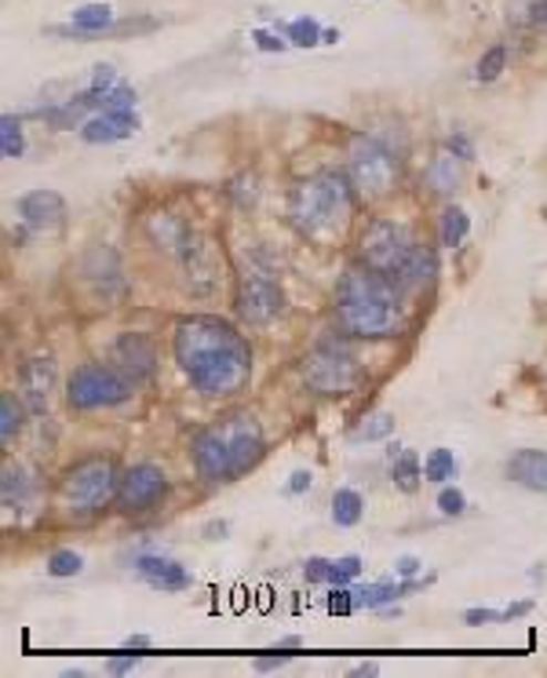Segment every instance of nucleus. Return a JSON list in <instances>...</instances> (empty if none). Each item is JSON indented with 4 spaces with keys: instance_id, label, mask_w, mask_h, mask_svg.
<instances>
[{
    "instance_id": "f257e3e1",
    "label": "nucleus",
    "mask_w": 547,
    "mask_h": 678,
    "mask_svg": "<svg viewBox=\"0 0 547 678\" xmlns=\"http://www.w3.org/2000/svg\"><path fill=\"white\" fill-rule=\"evenodd\" d=\"M172 355L194 391L205 398H234L252 380V347L216 314L183 318L172 332Z\"/></svg>"
},
{
    "instance_id": "f03ea898",
    "label": "nucleus",
    "mask_w": 547,
    "mask_h": 678,
    "mask_svg": "<svg viewBox=\"0 0 547 678\" xmlns=\"http://www.w3.org/2000/svg\"><path fill=\"white\" fill-rule=\"evenodd\" d=\"M336 325L358 339H391L405 329L402 292L380 270L354 263L340 274L332 296Z\"/></svg>"
},
{
    "instance_id": "7ed1b4c3",
    "label": "nucleus",
    "mask_w": 547,
    "mask_h": 678,
    "mask_svg": "<svg viewBox=\"0 0 547 678\" xmlns=\"http://www.w3.org/2000/svg\"><path fill=\"white\" fill-rule=\"evenodd\" d=\"M267 456V434L252 412H227L194 434L190 460L197 479L208 485H230L245 479Z\"/></svg>"
},
{
    "instance_id": "20e7f679",
    "label": "nucleus",
    "mask_w": 547,
    "mask_h": 678,
    "mask_svg": "<svg viewBox=\"0 0 547 678\" xmlns=\"http://www.w3.org/2000/svg\"><path fill=\"white\" fill-rule=\"evenodd\" d=\"M354 183L351 175L318 172L300 179L285 201V216L300 237L314 245H340L354 219Z\"/></svg>"
},
{
    "instance_id": "39448f33",
    "label": "nucleus",
    "mask_w": 547,
    "mask_h": 678,
    "mask_svg": "<svg viewBox=\"0 0 547 678\" xmlns=\"http://www.w3.org/2000/svg\"><path fill=\"white\" fill-rule=\"evenodd\" d=\"M121 474L124 471H117V463L110 456H84L62 471L55 493L62 507L73 514H99L110 507V500H117Z\"/></svg>"
},
{
    "instance_id": "423d86ee",
    "label": "nucleus",
    "mask_w": 547,
    "mask_h": 678,
    "mask_svg": "<svg viewBox=\"0 0 547 678\" xmlns=\"http://www.w3.org/2000/svg\"><path fill=\"white\" fill-rule=\"evenodd\" d=\"M132 394H135L132 376L121 372L117 366H106V361H84L66 380V405L73 412L114 409V405H124Z\"/></svg>"
},
{
    "instance_id": "0eeeda50",
    "label": "nucleus",
    "mask_w": 547,
    "mask_h": 678,
    "mask_svg": "<svg viewBox=\"0 0 547 678\" xmlns=\"http://www.w3.org/2000/svg\"><path fill=\"white\" fill-rule=\"evenodd\" d=\"M416 248H420V242L405 223L372 219V223H365L362 242H358V256H362L365 267L380 270L383 278H391V285H394V278L405 270V263L413 259Z\"/></svg>"
},
{
    "instance_id": "6e6552de",
    "label": "nucleus",
    "mask_w": 547,
    "mask_h": 678,
    "mask_svg": "<svg viewBox=\"0 0 547 678\" xmlns=\"http://www.w3.org/2000/svg\"><path fill=\"white\" fill-rule=\"evenodd\" d=\"M300 376L314 394L343 398V394L358 391V383H362V366H358V358L347 355V350L332 347V343H318L314 350L303 355Z\"/></svg>"
},
{
    "instance_id": "1a4fd4ad",
    "label": "nucleus",
    "mask_w": 547,
    "mask_h": 678,
    "mask_svg": "<svg viewBox=\"0 0 547 678\" xmlns=\"http://www.w3.org/2000/svg\"><path fill=\"white\" fill-rule=\"evenodd\" d=\"M347 175H351L354 191L362 194L365 201H380L394 194L398 186V157L391 154L388 146L369 140V135H358L351 154H347Z\"/></svg>"
},
{
    "instance_id": "9d476101",
    "label": "nucleus",
    "mask_w": 547,
    "mask_h": 678,
    "mask_svg": "<svg viewBox=\"0 0 547 678\" xmlns=\"http://www.w3.org/2000/svg\"><path fill=\"white\" fill-rule=\"evenodd\" d=\"M238 318L248 325H270L285 314V292L270 270L248 267L238 278V296H234Z\"/></svg>"
},
{
    "instance_id": "9b49d317",
    "label": "nucleus",
    "mask_w": 547,
    "mask_h": 678,
    "mask_svg": "<svg viewBox=\"0 0 547 678\" xmlns=\"http://www.w3.org/2000/svg\"><path fill=\"white\" fill-rule=\"evenodd\" d=\"M168 496V474L157 463H135L121 474L117 511L121 514H151Z\"/></svg>"
},
{
    "instance_id": "f8f14e48",
    "label": "nucleus",
    "mask_w": 547,
    "mask_h": 678,
    "mask_svg": "<svg viewBox=\"0 0 547 678\" xmlns=\"http://www.w3.org/2000/svg\"><path fill=\"white\" fill-rule=\"evenodd\" d=\"M183 274H186V288H190L194 296H213L219 281H223V263H219V253H216V242H208V237H197L183 248Z\"/></svg>"
},
{
    "instance_id": "ddd939ff",
    "label": "nucleus",
    "mask_w": 547,
    "mask_h": 678,
    "mask_svg": "<svg viewBox=\"0 0 547 678\" xmlns=\"http://www.w3.org/2000/svg\"><path fill=\"white\" fill-rule=\"evenodd\" d=\"M19 219L37 234H55L66 223V201L55 191H30L16 201Z\"/></svg>"
},
{
    "instance_id": "4468645a",
    "label": "nucleus",
    "mask_w": 547,
    "mask_h": 678,
    "mask_svg": "<svg viewBox=\"0 0 547 678\" xmlns=\"http://www.w3.org/2000/svg\"><path fill=\"white\" fill-rule=\"evenodd\" d=\"M114 366L121 372H128L135 383L140 380H151L157 372V347L151 336L143 332H121L114 339Z\"/></svg>"
},
{
    "instance_id": "2eb2a0df",
    "label": "nucleus",
    "mask_w": 547,
    "mask_h": 678,
    "mask_svg": "<svg viewBox=\"0 0 547 678\" xmlns=\"http://www.w3.org/2000/svg\"><path fill=\"white\" fill-rule=\"evenodd\" d=\"M55 391V361L48 355H37L19 366V398L27 401L30 412H44Z\"/></svg>"
},
{
    "instance_id": "dca6fc26",
    "label": "nucleus",
    "mask_w": 547,
    "mask_h": 678,
    "mask_svg": "<svg viewBox=\"0 0 547 678\" xmlns=\"http://www.w3.org/2000/svg\"><path fill=\"white\" fill-rule=\"evenodd\" d=\"M140 132V117L132 110H99L95 117H89L81 124V140L84 143H121L132 140Z\"/></svg>"
},
{
    "instance_id": "f3484780",
    "label": "nucleus",
    "mask_w": 547,
    "mask_h": 678,
    "mask_svg": "<svg viewBox=\"0 0 547 678\" xmlns=\"http://www.w3.org/2000/svg\"><path fill=\"white\" fill-rule=\"evenodd\" d=\"M135 573H140L151 587H157V592H168V595L186 592V587L194 584V576L186 573L176 558H165V555H140V558H135Z\"/></svg>"
},
{
    "instance_id": "a211bd4d",
    "label": "nucleus",
    "mask_w": 547,
    "mask_h": 678,
    "mask_svg": "<svg viewBox=\"0 0 547 678\" xmlns=\"http://www.w3.org/2000/svg\"><path fill=\"white\" fill-rule=\"evenodd\" d=\"M146 237H151V245L165 248V253L183 256V248L194 242V230L183 216H172V212H154V216H146Z\"/></svg>"
},
{
    "instance_id": "6ab92c4d",
    "label": "nucleus",
    "mask_w": 547,
    "mask_h": 678,
    "mask_svg": "<svg viewBox=\"0 0 547 678\" xmlns=\"http://www.w3.org/2000/svg\"><path fill=\"white\" fill-rule=\"evenodd\" d=\"M504 471L515 485L547 496V452L544 449H518L515 456L507 460Z\"/></svg>"
},
{
    "instance_id": "aec40b11",
    "label": "nucleus",
    "mask_w": 547,
    "mask_h": 678,
    "mask_svg": "<svg viewBox=\"0 0 547 678\" xmlns=\"http://www.w3.org/2000/svg\"><path fill=\"white\" fill-rule=\"evenodd\" d=\"M37 496V479L27 471L19 468V463H8L4 468V479H0V500H4V511H16L22 514Z\"/></svg>"
},
{
    "instance_id": "412c9836",
    "label": "nucleus",
    "mask_w": 547,
    "mask_h": 678,
    "mask_svg": "<svg viewBox=\"0 0 547 678\" xmlns=\"http://www.w3.org/2000/svg\"><path fill=\"white\" fill-rule=\"evenodd\" d=\"M434 278H438V256H434V248L420 245L413 259L405 263V270L394 278V288L398 292H420V288L431 285Z\"/></svg>"
},
{
    "instance_id": "4be33fe9",
    "label": "nucleus",
    "mask_w": 547,
    "mask_h": 678,
    "mask_svg": "<svg viewBox=\"0 0 547 678\" xmlns=\"http://www.w3.org/2000/svg\"><path fill=\"white\" fill-rule=\"evenodd\" d=\"M424 179H427V186H431V194L453 197L456 186H460V179H464V161L445 150V154H438V157H434L431 165H427Z\"/></svg>"
},
{
    "instance_id": "5701e85b",
    "label": "nucleus",
    "mask_w": 547,
    "mask_h": 678,
    "mask_svg": "<svg viewBox=\"0 0 547 678\" xmlns=\"http://www.w3.org/2000/svg\"><path fill=\"white\" fill-rule=\"evenodd\" d=\"M391 479L398 489H405V493H416L420 489V479H424V463L413 449H402L394 445L391 449Z\"/></svg>"
},
{
    "instance_id": "b1692460",
    "label": "nucleus",
    "mask_w": 547,
    "mask_h": 678,
    "mask_svg": "<svg viewBox=\"0 0 547 678\" xmlns=\"http://www.w3.org/2000/svg\"><path fill=\"white\" fill-rule=\"evenodd\" d=\"M365 518V500L358 489H336L332 493V522L340 530H354L358 522Z\"/></svg>"
},
{
    "instance_id": "393cba45",
    "label": "nucleus",
    "mask_w": 547,
    "mask_h": 678,
    "mask_svg": "<svg viewBox=\"0 0 547 678\" xmlns=\"http://www.w3.org/2000/svg\"><path fill=\"white\" fill-rule=\"evenodd\" d=\"M27 401L16 398L11 391L0 394V442L4 445H16V438L22 434V427H27Z\"/></svg>"
},
{
    "instance_id": "a878e982",
    "label": "nucleus",
    "mask_w": 547,
    "mask_h": 678,
    "mask_svg": "<svg viewBox=\"0 0 547 678\" xmlns=\"http://www.w3.org/2000/svg\"><path fill=\"white\" fill-rule=\"evenodd\" d=\"M467 234H471V216L464 208H456L450 205L442 212V226H438V237H442V245L445 248H460L467 242Z\"/></svg>"
},
{
    "instance_id": "bb28decb",
    "label": "nucleus",
    "mask_w": 547,
    "mask_h": 678,
    "mask_svg": "<svg viewBox=\"0 0 547 678\" xmlns=\"http://www.w3.org/2000/svg\"><path fill=\"white\" fill-rule=\"evenodd\" d=\"M460 463L450 449H431L424 456V482H434V485H445L450 479H456Z\"/></svg>"
},
{
    "instance_id": "cd10ccee",
    "label": "nucleus",
    "mask_w": 547,
    "mask_h": 678,
    "mask_svg": "<svg viewBox=\"0 0 547 678\" xmlns=\"http://www.w3.org/2000/svg\"><path fill=\"white\" fill-rule=\"evenodd\" d=\"M22 150H27V140H22V121L4 113V117H0V154H4L8 161H16V157H22Z\"/></svg>"
},
{
    "instance_id": "c85d7f7f",
    "label": "nucleus",
    "mask_w": 547,
    "mask_h": 678,
    "mask_svg": "<svg viewBox=\"0 0 547 678\" xmlns=\"http://www.w3.org/2000/svg\"><path fill=\"white\" fill-rule=\"evenodd\" d=\"M48 576H55V581H66V576H78L84 569V558L78 555V551L62 547V551H52V558H48Z\"/></svg>"
},
{
    "instance_id": "c756f323",
    "label": "nucleus",
    "mask_w": 547,
    "mask_h": 678,
    "mask_svg": "<svg viewBox=\"0 0 547 678\" xmlns=\"http://www.w3.org/2000/svg\"><path fill=\"white\" fill-rule=\"evenodd\" d=\"M362 576V558L358 555H343L329 562V587H343Z\"/></svg>"
},
{
    "instance_id": "7c9ffc66",
    "label": "nucleus",
    "mask_w": 547,
    "mask_h": 678,
    "mask_svg": "<svg viewBox=\"0 0 547 678\" xmlns=\"http://www.w3.org/2000/svg\"><path fill=\"white\" fill-rule=\"evenodd\" d=\"M504 66H507V48H504V44H496V48H489V52L478 59V70H475V78L489 84V81H496V78H500V73H504Z\"/></svg>"
},
{
    "instance_id": "2f4dec72",
    "label": "nucleus",
    "mask_w": 547,
    "mask_h": 678,
    "mask_svg": "<svg viewBox=\"0 0 547 678\" xmlns=\"http://www.w3.org/2000/svg\"><path fill=\"white\" fill-rule=\"evenodd\" d=\"M394 431V417L391 412H376V417H369L362 423V431H358L354 438L358 442H380V438H388Z\"/></svg>"
},
{
    "instance_id": "473e14b6",
    "label": "nucleus",
    "mask_w": 547,
    "mask_h": 678,
    "mask_svg": "<svg viewBox=\"0 0 547 678\" xmlns=\"http://www.w3.org/2000/svg\"><path fill=\"white\" fill-rule=\"evenodd\" d=\"M321 27L314 19H296L292 27H289V41L296 44V48H314V44H321Z\"/></svg>"
},
{
    "instance_id": "72a5a7b5",
    "label": "nucleus",
    "mask_w": 547,
    "mask_h": 678,
    "mask_svg": "<svg viewBox=\"0 0 547 678\" xmlns=\"http://www.w3.org/2000/svg\"><path fill=\"white\" fill-rule=\"evenodd\" d=\"M438 511L450 514V518H460V514L467 511V496L460 493L456 485L453 489H442V493H438Z\"/></svg>"
},
{
    "instance_id": "f704fd0d",
    "label": "nucleus",
    "mask_w": 547,
    "mask_h": 678,
    "mask_svg": "<svg viewBox=\"0 0 547 678\" xmlns=\"http://www.w3.org/2000/svg\"><path fill=\"white\" fill-rule=\"evenodd\" d=\"M329 609H332V613H340V617H347V613H354V609H358V598H354V592H347V584H343V587H332V595H329Z\"/></svg>"
},
{
    "instance_id": "c9c22d12",
    "label": "nucleus",
    "mask_w": 547,
    "mask_h": 678,
    "mask_svg": "<svg viewBox=\"0 0 547 678\" xmlns=\"http://www.w3.org/2000/svg\"><path fill=\"white\" fill-rule=\"evenodd\" d=\"M504 609H467L464 613V624L471 627H482V624H504Z\"/></svg>"
},
{
    "instance_id": "e433bc0d",
    "label": "nucleus",
    "mask_w": 547,
    "mask_h": 678,
    "mask_svg": "<svg viewBox=\"0 0 547 678\" xmlns=\"http://www.w3.org/2000/svg\"><path fill=\"white\" fill-rule=\"evenodd\" d=\"M303 576L307 584H329V558H307Z\"/></svg>"
},
{
    "instance_id": "4c0bfd02",
    "label": "nucleus",
    "mask_w": 547,
    "mask_h": 678,
    "mask_svg": "<svg viewBox=\"0 0 547 678\" xmlns=\"http://www.w3.org/2000/svg\"><path fill=\"white\" fill-rule=\"evenodd\" d=\"M445 150H450V154H456L460 161H471V157H475V143H471L467 135H460V132L450 135V143H445Z\"/></svg>"
},
{
    "instance_id": "58836bf2",
    "label": "nucleus",
    "mask_w": 547,
    "mask_h": 678,
    "mask_svg": "<svg viewBox=\"0 0 547 678\" xmlns=\"http://www.w3.org/2000/svg\"><path fill=\"white\" fill-rule=\"evenodd\" d=\"M310 485H314V474H310V471H296L292 482L285 485V493H289V496H300V493H307Z\"/></svg>"
},
{
    "instance_id": "ea45409f",
    "label": "nucleus",
    "mask_w": 547,
    "mask_h": 678,
    "mask_svg": "<svg viewBox=\"0 0 547 678\" xmlns=\"http://www.w3.org/2000/svg\"><path fill=\"white\" fill-rule=\"evenodd\" d=\"M420 569H424V562H420L416 555H402L394 562V573L398 576H420Z\"/></svg>"
},
{
    "instance_id": "a19ab883",
    "label": "nucleus",
    "mask_w": 547,
    "mask_h": 678,
    "mask_svg": "<svg viewBox=\"0 0 547 678\" xmlns=\"http://www.w3.org/2000/svg\"><path fill=\"white\" fill-rule=\"evenodd\" d=\"M252 41L264 48V52H285V41H278V37L274 33H267V30H256L252 33Z\"/></svg>"
},
{
    "instance_id": "79ce46f5",
    "label": "nucleus",
    "mask_w": 547,
    "mask_h": 678,
    "mask_svg": "<svg viewBox=\"0 0 547 678\" xmlns=\"http://www.w3.org/2000/svg\"><path fill=\"white\" fill-rule=\"evenodd\" d=\"M110 84H117V70L114 66H95L92 88H110Z\"/></svg>"
},
{
    "instance_id": "37998d69",
    "label": "nucleus",
    "mask_w": 547,
    "mask_h": 678,
    "mask_svg": "<svg viewBox=\"0 0 547 678\" xmlns=\"http://www.w3.org/2000/svg\"><path fill=\"white\" fill-rule=\"evenodd\" d=\"M529 22H533V27H547V0H533V4H529Z\"/></svg>"
},
{
    "instance_id": "c03bdc74",
    "label": "nucleus",
    "mask_w": 547,
    "mask_h": 678,
    "mask_svg": "<svg viewBox=\"0 0 547 678\" xmlns=\"http://www.w3.org/2000/svg\"><path fill=\"white\" fill-rule=\"evenodd\" d=\"M135 660H140V657H132V653H128V657L110 660L106 668H110V675H124V671H132V668H135Z\"/></svg>"
},
{
    "instance_id": "a18cd8bd",
    "label": "nucleus",
    "mask_w": 547,
    "mask_h": 678,
    "mask_svg": "<svg viewBox=\"0 0 547 678\" xmlns=\"http://www.w3.org/2000/svg\"><path fill=\"white\" fill-rule=\"evenodd\" d=\"M529 613H533V602L526 598V602H515V606H507L504 617H507V620H518V617H529Z\"/></svg>"
},
{
    "instance_id": "49530a36",
    "label": "nucleus",
    "mask_w": 547,
    "mask_h": 678,
    "mask_svg": "<svg viewBox=\"0 0 547 678\" xmlns=\"http://www.w3.org/2000/svg\"><path fill=\"white\" fill-rule=\"evenodd\" d=\"M227 530H230L227 522H208L205 525V540H227Z\"/></svg>"
},
{
    "instance_id": "de8ad7c7",
    "label": "nucleus",
    "mask_w": 547,
    "mask_h": 678,
    "mask_svg": "<svg viewBox=\"0 0 547 678\" xmlns=\"http://www.w3.org/2000/svg\"><path fill=\"white\" fill-rule=\"evenodd\" d=\"M124 649H151V635H128L124 638Z\"/></svg>"
},
{
    "instance_id": "09e8293b",
    "label": "nucleus",
    "mask_w": 547,
    "mask_h": 678,
    "mask_svg": "<svg viewBox=\"0 0 547 678\" xmlns=\"http://www.w3.org/2000/svg\"><path fill=\"white\" fill-rule=\"evenodd\" d=\"M278 664H285V653H278V657H256L259 671H270V668H278Z\"/></svg>"
},
{
    "instance_id": "8fccbe9b",
    "label": "nucleus",
    "mask_w": 547,
    "mask_h": 678,
    "mask_svg": "<svg viewBox=\"0 0 547 678\" xmlns=\"http://www.w3.org/2000/svg\"><path fill=\"white\" fill-rule=\"evenodd\" d=\"M300 646H303V638H296V635L281 638V649H300Z\"/></svg>"
},
{
    "instance_id": "3c124183",
    "label": "nucleus",
    "mask_w": 547,
    "mask_h": 678,
    "mask_svg": "<svg viewBox=\"0 0 547 678\" xmlns=\"http://www.w3.org/2000/svg\"><path fill=\"white\" fill-rule=\"evenodd\" d=\"M380 668H376V664H358V668H354V675H376Z\"/></svg>"
}]
</instances>
